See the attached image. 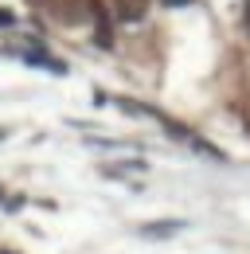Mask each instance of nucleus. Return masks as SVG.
<instances>
[{
  "instance_id": "3",
  "label": "nucleus",
  "mask_w": 250,
  "mask_h": 254,
  "mask_svg": "<svg viewBox=\"0 0 250 254\" xmlns=\"http://www.w3.org/2000/svg\"><path fill=\"white\" fill-rule=\"evenodd\" d=\"M180 223H149V227H141V235H172Z\"/></svg>"
},
{
  "instance_id": "1",
  "label": "nucleus",
  "mask_w": 250,
  "mask_h": 254,
  "mask_svg": "<svg viewBox=\"0 0 250 254\" xmlns=\"http://www.w3.org/2000/svg\"><path fill=\"white\" fill-rule=\"evenodd\" d=\"M43 4H47V12H51L59 24H78V20L86 16L78 0H43Z\"/></svg>"
},
{
  "instance_id": "4",
  "label": "nucleus",
  "mask_w": 250,
  "mask_h": 254,
  "mask_svg": "<svg viewBox=\"0 0 250 254\" xmlns=\"http://www.w3.org/2000/svg\"><path fill=\"white\" fill-rule=\"evenodd\" d=\"M168 8H184V4H191V0H164Z\"/></svg>"
},
{
  "instance_id": "2",
  "label": "nucleus",
  "mask_w": 250,
  "mask_h": 254,
  "mask_svg": "<svg viewBox=\"0 0 250 254\" xmlns=\"http://www.w3.org/2000/svg\"><path fill=\"white\" fill-rule=\"evenodd\" d=\"M114 12H118V20H125V24H137L149 12V0H114Z\"/></svg>"
}]
</instances>
